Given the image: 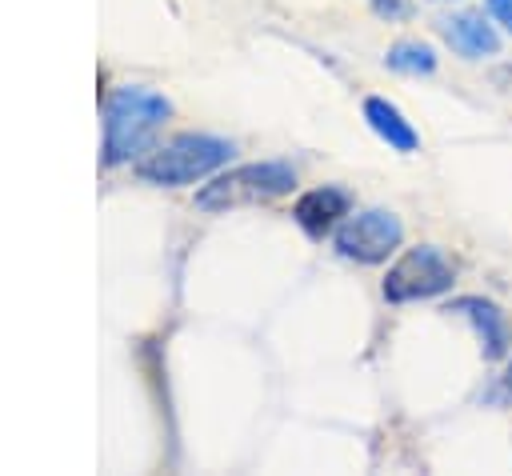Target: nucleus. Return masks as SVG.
Segmentation results:
<instances>
[{
    "instance_id": "f257e3e1",
    "label": "nucleus",
    "mask_w": 512,
    "mask_h": 476,
    "mask_svg": "<svg viewBox=\"0 0 512 476\" xmlns=\"http://www.w3.org/2000/svg\"><path fill=\"white\" fill-rule=\"evenodd\" d=\"M172 100L144 88V84H124L108 96L104 104V164H128L136 160L156 132L168 124Z\"/></svg>"
},
{
    "instance_id": "f03ea898",
    "label": "nucleus",
    "mask_w": 512,
    "mask_h": 476,
    "mask_svg": "<svg viewBox=\"0 0 512 476\" xmlns=\"http://www.w3.org/2000/svg\"><path fill=\"white\" fill-rule=\"evenodd\" d=\"M236 144L224 136H208V132H184L172 136L168 144H156L144 160H136V176L144 184H164V188H180L192 184L200 176H212L216 168H224L232 160Z\"/></svg>"
},
{
    "instance_id": "7ed1b4c3",
    "label": "nucleus",
    "mask_w": 512,
    "mask_h": 476,
    "mask_svg": "<svg viewBox=\"0 0 512 476\" xmlns=\"http://www.w3.org/2000/svg\"><path fill=\"white\" fill-rule=\"evenodd\" d=\"M296 188V172L284 160H260V164H240L232 172H220L212 184L196 192V208L220 212L236 204H264Z\"/></svg>"
},
{
    "instance_id": "20e7f679",
    "label": "nucleus",
    "mask_w": 512,
    "mask_h": 476,
    "mask_svg": "<svg viewBox=\"0 0 512 476\" xmlns=\"http://www.w3.org/2000/svg\"><path fill=\"white\" fill-rule=\"evenodd\" d=\"M460 268L456 260L436 248V244H416L408 248L384 276V300L388 304H412V300H432V296H444L452 284H456Z\"/></svg>"
},
{
    "instance_id": "39448f33",
    "label": "nucleus",
    "mask_w": 512,
    "mask_h": 476,
    "mask_svg": "<svg viewBox=\"0 0 512 476\" xmlns=\"http://www.w3.org/2000/svg\"><path fill=\"white\" fill-rule=\"evenodd\" d=\"M404 240V224L388 208H364L348 212L336 224V252L356 264H384Z\"/></svg>"
},
{
    "instance_id": "423d86ee",
    "label": "nucleus",
    "mask_w": 512,
    "mask_h": 476,
    "mask_svg": "<svg viewBox=\"0 0 512 476\" xmlns=\"http://www.w3.org/2000/svg\"><path fill=\"white\" fill-rule=\"evenodd\" d=\"M444 312H456V316H464L472 324L484 360H504L512 352V324H508V316H504V308L496 300H484V296H452L444 304Z\"/></svg>"
},
{
    "instance_id": "0eeeda50",
    "label": "nucleus",
    "mask_w": 512,
    "mask_h": 476,
    "mask_svg": "<svg viewBox=\"0 0 512 476\" xmlns=\"http://www.w3.org/2000/svg\"><path fill=\"white\" fill-rule=\"evenodd\" d=\"M348 212H352V196H348V188H336V184H324V188L304 192V196L296 200V208H292L296 224H300L312 240H324V232H332Z\"/></svg>"
},
{
    "instance_id": "6e6552de",
    "label": "nucleus",
    "mask_w": 512,
    "mask_h": 476,
    "mask_svg": "<svg viewBox=\"0 0 512 476\" xmlns=\"http://www.w3.org/2000/svg\"><path fill=\"white\" fill-rule=\"evenodd\" d=\"M436 28H440V36L452 44V52H460L464 60H480V56H496V52H500L496 28L484 24V16H476V12L440 16Z\"/></svg>"
},
{
    "instance_id": "1a4fd4ad",
    "label": "nucleus",
    "mask_w": 512,
    "mask_h": 476,
    "mask_svg": "<svg viewBox=\"0 0 512 476\" xmlns=\"http://www.w3.org/2000/svg\"><path fill=\"white\" fill-rule=\"evenodd\" d=\"M364 120H368V128H372L388 148H396V152H416V148H420L416 128L404 120V112H400L392 100L368 96V100H364Z\"/></svg>"
},
{
    "instance_id": "9d476101",
    "label": "nucleus",
    "mask_w": 512,
    "mask_h": 476,
    "mask_svg": "<svg viewBox=\"0 0 512 476\" xmlns=\"http://www.w3.org/2000/svg\"><path fill=\"white\" fill-rule=\"evenodd\" d=\"M384 64L392 72H404V76H432L436 72V52L420 40H396L384 56Z\"/></svg>"
},
{
    "instance_id": "9b49d317",
    "label": "nucleus",
    "mask_w": 512,
    "mask_h": 476,
    "mask_svg": "<svg viewBox=\"0 0 512 476\" xmlns=\"http://www.w3.org/2000/svg\"><path fill=\"white\" fill-rule=\"evenodd\" d=\"M372 8H376V16H388V20H404L412 12L404 0H372Z\"/></svg>"
},
{
    "instance_id": "f8f14e48",
    "label": "nucleus",
    "mask_w": 512,
    "mask_h": 476,
    "mask_svg": "<svg viewBox=\"0 0 512 476\" xmlns=\"http://www.w3.org/2000/svg\"><path fill=\"white\" fill-rule=\"evenodd\" d=\"M488 12H492V20H500L512 32V0H488Z\"/></svg>"
},
{
    "instance_id": "ddd939ff",
    "label": "nucleus",
    "mask_w": 512,
    "mask_h": 476,
    "mask_svg": "<svg viewBox=\"0 0 512 476\" xmlns=\"http://www.w3.org/2000/svg\"><path fill=\"white\" fill-rule=\"evenodd\" d=\"M504 388L512 392V356H508V372H504Z\"/></svg>"
},
{
    "instance_id": "4468645a",
    "label": "nucleus",
    "mask_w": 512,
    "mask_h": 476,
    "mask_svg": "<svg viewBox=\"0 0 512 476\" xmlns=\"http://www.w3.org/2000/svg\"><path fill=\"white\" fill-rule=\"evenodd\" d=\"M496 80H512V64H508V68H500V72H496Z\"/></svg>"
}]
</instances>
